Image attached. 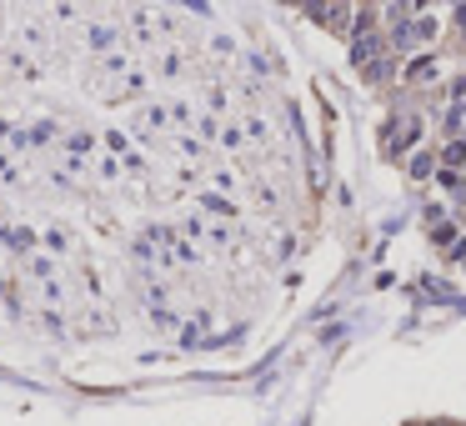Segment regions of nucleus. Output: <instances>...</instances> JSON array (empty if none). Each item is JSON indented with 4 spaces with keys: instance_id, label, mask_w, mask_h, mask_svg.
I'll list each match as a JSON object with an SVG mask.
<instances>
[{
    "instance_id": "obj_1",
    "label": "nucleus",
    "mask_w": 466,
    "mask_h": 426,
    "mask_svg": "<svg viewBox=\"0 0 466 426\" xmlns=\"http://www.w3.org/2000/svg\"><path fill=\"white\" fill-rule=\"evenodd\" d=\"M416 131H421V125H416V121H401V125H396V136L386 141V151H391V156H396V151H406V145L416 141Z\"/></svg>"
},
{
    "instance_id": "obj_2",
    "label": "nucleus",
    "mask_w": 466,
    "mask_h": 426,
    "mask_svg": "<svg viewBox=\"0 0 466 426\" xmlns=\"http://www.w3.org/2000/svg\"><path fill=\"white\" fill-rule=\"evenodd\" d=\"M6 246H15V251H30V246H35V236H30V231H20V226H10V231H6Z\"/></svg>"
},
{
    "instance_id": "obj_3",
    "label": "nucleus",
    "mask_w": 466,
    "mask_h": 426,
    "mask_svg": "<svg viewBox=\"0 0 466 426\" xmlns=\"http://www.w3.org/2000/svg\"><path fill=\"white\" fill-rule=\"evenodd\" d=\"M461 161H466V141H456L451 151H447V166H461Z\"/></svg>"
},
{
    "instance_id": "obj_4",
    "label": "nucleus",
    "mask_w": 466,
    "mask_h": 426,
    "mask_svg": "<svg viewBox=\"0 0 466 426\" xmlns=\"http://www.w3.org/2000/svg\"><path fill=\"white\" fill-rule=\"evenodd\" d=\"M206 211H216V216H231V201H216V196H206Z\"/></svg>"
},
{
    "instance_id": "obj_5",
    "label": "nucleus",
    "mask_w": 466,
    "mask_h": 426,
    "mask_svg": "<svg viewBox=\"0 0 466 426\" xmlns=\"http://www.w3.org/2000/svg\"><path fill=\"white\" fill-rule=\"evenodd\" d=\"M181 6H190L196 15H206V10H210V0H181Z\"/></svg>"
},
{
    "instance_id": "obj_6",
    "label": "nucleus",
    "mask_w": 466,
    "mask_h": 426,
    "mask_svg": "<svg viewBox=\"0 0 466 426\" xmlns=\"http://www.w3.org/2000/svg\"><path fill=\"white\" fill-rule=\"evenodd\" d=\"M436 426H441V421H436Z\"/></svg>"
}]
</instances>
